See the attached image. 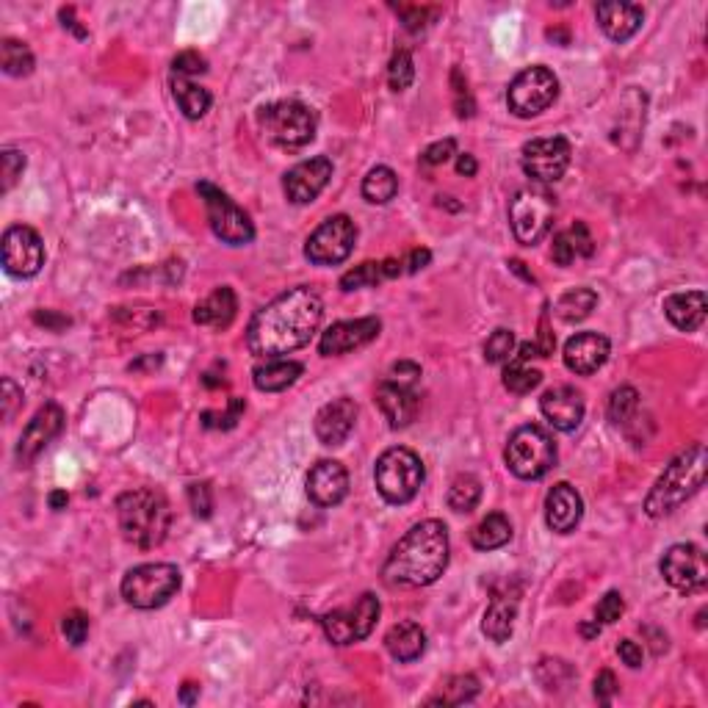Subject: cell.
Segmentation results:
<instances>
[{
    "mask_svg": "<svg viewBox=\"0 0 708 708\" xmlns=\"http://www.w3.org/2000/svg\"><path fill=\"white\" fill-rule=\"evenodd\" d=\"M476 169H479V164H476V158H473L471 153L457 155V175L473 177L476 175Z\"/></svg>",
    "mask_w": 708,
    "mask_h": 708,
    "instance_id": "obj_62",
    "label": "cell"
},
{
    "mask_svg": "<svg viewBox=\"0 0 708 708\" xmlns=\"http://www.w3.org/2000/svg\"><path fill=\"white\" fill-rule=\"evenodd\" d=\"M25 172V155L20 153V150H3L0 153V177H3V194L6 191H12V186L17 183V177H23Z\"/></svg>",
    "mask_w": 708,
    "mask_h": 708,
    "instance_id": "obj_45",
    "label": "cell"
},
{
    "mask_svg": "<svg viewBox=\"0 0 708 708\" xmlns=\"http://www.w3.org/2000/svg\"><path fill=\"white\" fill-rule=\"evenodd\" d=\"M172 70H175L177 78H191V75H200V72L208 70V61L202 59L200 53L186 50V53H180V56L172 61Z\"/></svg>",
    "mask_w": 708,
    "mask_h": 708,
    "instance_id": "obj_52",
    "label": "cell"
},
{
    "mask_svg": "<svg viewBox=\"0 0 708 708\" xmlns=\"http://www.w3.org/2000/svg\"><path fill=\"white\" fill-rule=\"evenodd\" d=\"M623 612H626L623 595L614 590L606 592L601 601H598V606H595V623H601V626H612V623H617V620L623 617Z\"/></svg>",
    "mask_w": 708,
    "mask_h": 708,
    "instance_id": "obj_46",
    "label": "cell"
},
{
    "mask_svg": "<svg viewBox=\"0 0 708 708\" xmlns=\"http://www.w3.org/2000/svg\"><path fill=\"white\" fill-rule=\"evenodd\" d=\"M180 590V570L169 562H150L125 573L122 598L133 609H158Z\"/></svg>",
    "mask_w": 708,
    "mask_h": 708,
    "instance_id": "obj_9",
    "label": "cell"
},
{
    "mask_svg": "<svg viewBox=\"0 0 708 708\" xmlns=\"http://www.w3.org/2000/svg\"><path fill=\"white\" fill-rule=\"evenodd\" d=\"M595 17L612 42H628L642 28L645 12L637 3H598Z\"/></svg>",
    "mask_w": 708,
    "mask_h": 708,
    "instance_id": "obj_26",
    "label": "cell"
},
{
    "mask_svg": "<svg viewBox=\"0 0 708 708\" xmlns=\"http://www.w3.org/2000/svg\"><path fill=\"white\" fill-rule=\"evenodd\" d=\"M189 504L191 509H194V515L197 518H211L213 512V493H211V484L208 482H194L189 484Z\"/></svg>",
    "mask_w": 708,
    "mask_h": 708,
    "instance_id": "obj_48",
    "label": "cell"
},
{
    "mask_svg": "<svg viewBox=\"0 0 708 708\" xmlns=\"http://www.w3.org/2000/svg\"><path fill=\"white\" fill-rule=\"evenodd\" d=\"M639 410V393L634 388H617L609 399V418L612 424L626 426L631 424V418L637 415Z\"/></svg>",
    "mask_w": 708,
    "mask_h": 708,
    "instance_id": "obj_42",
    "label": "cell"
},
{
    "mask_svg": "<svg viewBox=\"0 0 708 708\" xmlns=\"http://www.w3.org/2000/svg\"><path fill=\"white\" fill-rule=\"evenodd\" d=\"M584 518V501L573 484L559 482L545 496V523L556 534H570Z\"/></svg>",
    "mask_w": 708,
    "mask_h": 708,
    "instance_id": "obj_21",
    "label": "cell"
},
{
    "mask_svg": "<svg viewBox=\"0 0 708 708\" xmlns=\"http://www.w3.org/2000/svg\"><path fill=\"white\" fill-rule=\"evenodd\" d=\"M576 670L562 659H543L537 664V681L543 684L545 692H562L573 684Z\"/></svg>",
    "mask_w": 708,
    "mask_h": 708,
    "instance_id": "obj_41",
    "label": "cell"
},
{
    "mask_svg": "<svg viewBox=\"0 0 708 708\" xmlns=\"http://www.w3.org/2000/svg\"><path fill=\"white\" fill-rule=\"evenodd\" d=\"M429 260H432V252L429 249H413L410 252V258L404 260V266H407V272H421V269H426L429 266Z\"/></svg>",
    "mask_w": 708,
    "mask_h": 708,
    "instance_id": "obj_60",
    "label": "cell"
},
{
    "mask_svg": "<svg viewBox=\"0 0 708 708\" xmlns=\"http://www.w3.org/2000/svg\"><path fill=\"white\" fill-rule=\"evenodd\" d=\"M390 382H399V385H407V388H415V382L421 379V368L410 363V360H402L396 366L390 368Z\"/></svg>",
    "mask_w": 708,
    "mask_h": 708,
    "instance_id": "obj_56",
    "label": "cell"
},
{
    "mask_svg": "<svg viewBox=\"0 0 708 708\" xmlns=\"http://www.w3.org/2000/svg\"><path fill=\"white\" fill-rule=\"evenodd\" d=\"M172 92H175V100L183 117L186 119H202L208 114L211 108V92L202 89L197 83H191L189 78H172Z\"/></svg>",
    "mask_w": 708,
    "mask_h": 708,
    "instance_id": "obj_34",
    "label": "cell"
},
{
    "mask_svg": "<svg viewBox=\"0 0 708 708\" xmlns=\"http://www.w3.org/2000/svg\"><path fill=\"white\" fill-rule=\"evenodd\" d=\"M598 305V294L592 288H573L556 299V316L562 321H584Z\"/></svg>",
    "mask_w": 708,
    "mask_h": 708,
    "instance_id": "obj_36",
    "label": "cell"
},
{
    "mask_svg": "<svg viewBox=\"0 0 708 708\" xmlns=\"http://www.w3.org/2000/svg\"><path fill=\"white\" fill-rule=\"evenodd\" d=\"M34 321L36 324H45V327H50V330L70 327V319H67V316H56V313H50V310H45V313H36Z\"/></svg>",
    "mask_w": 708,
    "mask_h": 708,
    "instance_id": "obj_61",
    "label": "cell"
},
{
    "mask_svg": "<svg viewBox=\"0 0 708 708\" xmlns=\"http://www.w3.org/2000/svg\"><path fill=\"white\" fill-rule=\"evenodd\" d=\"M520 164L523 172L537 183V186H548L562 180L570 166V142L562 136H551V139H531L523 144L520 153Z\"/></svg>",
    "mask_w": 708,
    "mask_h": 708,
    "instance_id": "obj_14",
    "label": "cell"
},
{
    "mask_svg": "<svg viewBox=\"0 0 708 708\" xmlns=\"http://www.w3.org/2000/svg\"><path fill=\"white\" fill-rule=\"evenodd\" d=\"M515 354V335L512 330H496L484 343V360L487 363H507Z\"/></svg>",
    "mask_w": 708,
    "mask_h": 708,
    "instance_id": "obj_44",
    "label": "cell"
},
{
    "mask_svg": "<svg viewBox=\"0 0 708 708\" xmlns=\"http://www.w3.org/2000/svg\"><path fill=\"white\" fill-rule=\"evenodd\" d=\"M708 454L703 443H695L686 451H681L675 457L664 473H661L656 484L650 487L648 498H645V512L650 518H664L675 509L681 507L684 501L695 496L697 490L706 482Z\"/></svg>",
    "mask_w": 708,
    "mask_h": 708,
    "instance_id": "obj_3",
    "label": "cell"
},
{
    "mask_svg": "<svg viewBox=\"0 0 708 708\" xmlns=\"http://www.w3.org/2000/svg\"><path fill=\"white\" fill-rule=\"evenodd\" d=\"M385 648L396 661L421 659L426 650V631L418 623H399L388 631Z\"/></svg>",
    "mask_w": 708,
    "mask_h": 708,
    "instance_id": "obj_32",
    "label": "cell"
},
{
    "mask_svg": "<svg viewBox=\"0 0 708 708\" xmlns=\"http://www.w3.org/2000/svg\"><path fill=\"white\" fill-rule=\"evenodd\" d=\"M449 529L440 520H421L393 545L382 576L390 587L435 584L449 567Z\"/></svg>",
    "mask_w": 708,
    "mask_h": 708,
    "instance_id": "obj_2",
    "label": "cell"
},
{
    "mask_svg": "<svg viewBox=\"0 0 708 708\" xmlns=\"http://www.w3.org/2000/svg\"><path fill=\"white\" fill-rule=\"evenodd\" d=\"M61 634L67 637V642L70 645H83L86 642V637H89V617L83 612H70L64 614V620H61Z\"/></svg>",
    "mask_w": 708,
    "mask_h": 708,
    "instance_id": "obj_47",
    "label": "cell"
},
{
    "mask_svg": "<svg viewBox=\"0 0 708 708\" xmlns=\"http://www.w3.org/2000/svg\"><path fill=\"white\" fill-rule=\"evenodd\" d=\"M661 576L678 592L703 590L708 581L706 554L692 543H678L661 556Z\"/></svg>",
    "mask_w": 708,
    "mask_h": 708,
    "instance_id": "obj_15",
    "label": "cell"
},
{
    "mask_svg": "<svg viewBox=\"0 0 708 708\" xmlns=\"http://www.w3.org/2000/svg\"><path fill=\"white\" fill-rule=\"evenodd\" d=\"M515 617H518V598L509 595V592H496L493 601L487 606L482 620L484 637L493 639V642H507L515 631Z\"/></svg>",
    "mask_w": 708,
    "mask_h": 708,
    "instance_id": "obj_28",
    "label": "cell"
},
{
    "mask_svg": "<svg viewBox=\"0 0 708 708\" xmlns=\"http://www.w3.org/2000/svg\"><path fill=\"white\" fill-rule=\"evenodd\" d=\"M509 540H512V523L501 512H490L471 531V543L476 551H496V548H504Z\"/></svg>",
    "mask_w": 708,
    "mask_h": 708,
    "instance_id": "obj_33",
    "label": "cell"
},
{
    "mask_svg": "<svg viewBox=\"0 0 708 708\" xmlns=\"http://www.w3.org/2000/svg\"><path fill=\"white\" fill-rule=\"evenodd\" d=\"M415 81V61L410 50H396L388 67V83L393 92H404L410 89V83Z\"/></svg>",
    "mask_w": 708,
    "mask_h": 708,
    "instance_id": "obj_43",
    "label": "cell"
},
{
    "mask_svg": "<svg viewBox=\"0 0 708 708\" xmlns=\"http://www.w3.org/2000/svg\"><path fill=\"white\" fill-rule=\"evenodd\" d=\"M617 653H620V659H623V664H628L631 670H637V667H642V659H645V653H642V648H639L634 639H623V642L617 645Z\"/></svg>",
    "mask_w": 708,
    "mask_h": 708,
    "instance_id": "obj_58",
    "label": "cell"
},
{
    "mask_svg": "<svg viewBox=\"0 0 708 708\" xmlns=\"http://www.w3.org/2000/svg\"><path fill=\"white\" fill-rule=\"evenodd\" d=\"M205 211H208V222L216 238H222L230 247H244L255 238V225L247 213L238 208L236 202L227 197L225 191L216 189L211 183H200L197 186Z\"/></svg>",
    "mask_w": 708,
    "mask_h": 708,
    "instance_id": "obj_11",
    "label": "cell"
},
{
    "mask_svg": "<svg viewBox=\"0 0 708 708\" xmlns=\"http://www.w3.org/2000/svg\"><path fill=\"white\" fill-rule=\"evenodd\" d=\"M556 200L545 186H526L509 202V225L523 247L540 244L554 227Z\"/></svg>",
    "mask_w": 708,
    "mask_h": 708,
    "instance_id": "obj_6",
    "label": "cell"
},
{
    "mask_svg": "<svg viewBox=\"0 0 708 708\" xmlns=\"http://www.w3.org/2000/svg\"><path fill=\"white\" fill-rule=\"evenodd\" d=\"M0 67L12 78H25L34 72V53L17 39H3L0 42Z\"/></svg>",
    "mask_w": 708,
    "mask_h": 708,
    "instance_id": "obj_37",
    "label": "cell"
},
{
    "mask_svg": "<svg viewBox=\"0 0 708 708\" xmlns=\"http://www.w3.org/2000/svg\"><path fill=\"white\" fill-rule=\"evenodd\" d=\"M507 468L518 479H543L545 473L554 468L556 443L545 429L534 424H526L509 435L507 451H504Z\"/></svg>",
    "mask_w": 708,
    "mask_h": 708,
    "instance_id": "obj_7",
    "label": "cell"
},
{
    "mask_svg": "<svg viewBox=\"0 0 708 708\" xmlns=\"http://www.w3.org/2000/svg\"><path fill=\"white\" fill-rule=\"evenodd\" d=\"M424 462L415 451L404 449V446H393L377 460L374 468V482H377L379 496L385 498L388 504H410L421 484H424Z\"/></svg>",
    "mask_w": 708,
    "mask_h": 708,
    "instance_id": "obj_5",
    "label": "cell"
},
{
    "mask_svg": "<svg viewBox=\"0 0 708 708\" xmlns=\"http://www.w3.org/2000/svg\"><path fill=\"white\" fill-rule=\"evenodd\" d=\"M595 700L601 703V706H609L614 700V695H617V678H614L612 670H603V673H598V678H595Z\"/></svg>",
    "mask_w": 708,
    "mask_h": 708,
    "instance_id": "obj_55",
    "label": "cell"
},
{
    "mask_svg": "<svg viewBox=\"0 0 708 708\" xmlns=\"http://www.w3.org/2000/svg\"><path fill=\"white\" fill-rule=\"evenodd\" d=\"M377 407L388 418L390 429H404L413 424L418 415V393L415 388L385 379L377 388Z\"/></svg>",
    "mask_w": 708,
    "mask_h": 708,
    "instance_id": "obj_25",
    "label": "cell"
},
{
    "mask_svg": "<svg viewBox=\"0 0 708 708\" xmlns=\"http://www.w3.org/2000/svg\"><path fill=\"white\" fill-rule=\"evenodd\" d=\"M479 695V681L476 675H454L446 681L443 692L429 700V706H462V703H471L473 697Z\"/></svg>",
    "mask_w": 708,
    "mask_h": 708,
    "instance_id": "obj_40",
    "label": "cell"
},
{
    "mask_svg": "<svg viewBox=\"0 0 708 708\" xmlns=\"http://www.w3.org/2000/svg\"><path fill=\"white\" fill-rule=\"evenodd\" d=\"M357 241V225L346 213L324 219L305 244V258L316 266H338L352 255Z\"/></svg>",
    "mask_w": 708,
    "mask_h": 708,
    "instance_id": "obj_12",
    "label": "cell"
},
{
    "mask_svg": "<svg viewBox=\"0 0 708 708\" xmlns=\"http://www.w3.org/2000/svg\"><path fill=\"white\" fill-rule=\"evenodd\" d=\"M238 299L233 288H216L208 299H202L200 305L194 307V321L202 327H213V330H222L230 321L236 319Z\"/></svg>",
    "mask_w": 708,
    "mask_h": 708,
    "instance_id": "obj_29",
    "label": "cell"
},
{
    "mask_svg": "<svg viewBox=\"0 0 708 708\" xmlns=\"http://www.w3.org/2000/svg\"><path fill=\"white\" fill-rule=\"evenodd\" d=\"M379 330H382V321L374 319V316L354 321H338V324H332V327L321 332L319 352L324 354V357H338V354L354 352V349H360V346L374 341Z\"/></svg>",
    "mask_w": 708,
    "mask_h": 708,
    "instance_id": "obj_19",
    "label": "cell"
},
{
    "mask_svg": "<svg viewBox=\"0 0 708 708\" xmlns=\"http://www.w3.org/2000/svg\"><path fill=\"white\" fill-rule=\"evenodd\" d=\"M551 258H554V263H559V266H570V263L576 260V252H573V247H570V241H567L565 233H559V236L554 238Z\"/></svg>",
    "mask_w": 708,
    "mask_h": 708,
    "instance_id": "obj_59",
    "label": "cell"
},
{
    "mask_svg": "<svg viewBox=\"0 0 708 708\" xmlns=\"http://www.w3.org/2000/svg\"><path fill=\"white\" fill-rule=\"evenodd\" d=\"M321 319H324L321 296L307 285L291 288L252 316L247 330L249 352L263 360L296 352L319 332Z\"/></svg>",
    "mask_w": 708,
    "mask_h": 708,
    "instance_id": "obj_1",
    "label": "cell"
},
{
    "mask_svg": "<svg viewBox=\"0 0 708 708\" xmlns=\"http://www.w3.org/2000/svg\"><path fill=\"white\" fill-rule=\"evenodd\" d=\"M117 520L122 537L142 551L158 548L169 534L172 523V509L164 493L142 487V490H130L117 501Z\"/></svg>",
    "mask_w": 708,
    "mask_h": 708,
    "instance_id": "obj_4",
    "label": "cell"
},
{
    "mask_svg": "<svg viewBox=\"0 0 708 708\" xmlns=\"http://www.w3.org/2000/svg\"><path fill=\"white\" fill-rule=\"evenodd\" d=\"M609 352H612V346H609V341L603 335H598V332H579V335H573L565 343V354L562 357H565V366L573 374L590 377L598 368L606 366Z\"/></svg>",
    "mask_w": 708,
    "mask_h": 708,
    "instance_id": "obj_22",
    "label": "cell"
},
{
    "mask_svg": "<svg viewBox=\"0 0 708 708\" xmlns=\"http://www.w3.org/2000/svg\"><path fill=\"white\" fill-rule=\"evenodd\" d=\"M454 155H457V142L454 139H443V142H435L426 147L424 155H421V164L440 166L446 164L449 158H454Z\"/></svg>",
    "mask_w": 708,
    "mask_h": 708,
    "instance_id": "obj_53",
    "label": "cell"
},
{
    "mask_svg": "<svg viewBox=\"0 0 708 708\" xmlns=\"http://www.w3.org/2000/svg\"><path fill=\"white\" fill-rule=\"evenodd\" d=\"M0 404H3V421H12L17 407H23V390L17 388L12 379H3L0 385Z\"/></svg>",
    "mask_w": 708,
    "mask_h": 708,
    "instance_id": "obj_54",
    "label": "cell"
},
{
    "mask_svg": "<svg viewBox=\"0 0 708 708\" xmlns=\"http://www.w3.org/2000/svg\"><path fill=\"white\" fill-rule=\"evenodd\" d=\"M399 14H402L404 28H407V31H421V28L429 25V17H435L432 9H421V6H413V9H410V6H402Z\"/></svg>",
    "mask_w": 708,
    "mask_h": 708,
    "instance_id": "obj_57",
    "label": "cell"
},
{
    "mask_svg": "<svg viewBox=\"0 0 708 708\" xmlns=\"http://www.w3.org/2000/svg\"><path fill=\"white\" fill-rule=\"evenodd\" d=\"M260 125L274 144L296 150L316 139L319 119L313 114V108L299 100H280V103L260 108Z\"/></svg>",
    "mask_w": 708,
    "mask_h": 708,
    "instance_id": "obj_8",
    "label": "cell"
},
{
    "mask_svg": "<svg viewBox=\"0 0 708 708\" xmlns=\"http://www.w3.org/2000/svg\"><path fill=\"white\" fill-rule=\"evenodd\" d=\"M67 501H70V498H67V493H64V490H56V493H50V509H56V512L67 507Z\"/></svg>",
    "mask_w": 708,
    "mask_h": 708,
    "instance_id": "obj_64",
    "label": "cell"
},
{
    "mask_svg": "<svg viewBox=\"0 0 708 708\" xmlns=\"http://www.w3.org/2000/svg\"><path fill=\"white\" fill-rule=\"evenodd\" d=\"M399 194V177L390 166H374L363 180V197L371 205H385Z\"/></svg>",
    "mask_w": 708,
    "mask_h": 708,
    "instance_id": "obj_35",
    "label": "cell"
},
{
    "mask_svg": "<svg viewBox=\"0 0 708 708\" xmlns=\"http://www.w3.org/2000/svg\"><path fill=\"white\" fill-rule=\"evenodd\" d=\"M545 421L559 429V432H573L584 421V396L576 388H551L545 390L540 399Z\"/></svg>",
    "mask_w": 708,
    "mask_h": 708,
    "instance_id": "obj_23",
    "label": "cell"
},
{
    "mask_svg": "<svg viewBox=\"0 0 708 708\" xmlns=\"http://www.w3.org/2000/svg\"><path fill=\"white\" fill-rule=\"evenodd\" d=\"M540 382H543V374H540L537 368L526 366V360H520L515 354L509 357L507 366H504V388H507L509 393L526 396V393H531Z\"/></svg>",
    "mask_w": 708,
    "mask_h": 708,
    "instance_id": "obj_39",
    "label": "cell"
},
{
    "mask_svg": "<svg viewBox=\"0 0 708 708\" xmlns=\"http://www.w3.org/2000/svg\"><path fill=\"white\" fill-rule=\"evenodd\" d=\"M241 413H244V402L241 399H230L227 413H202V424L208 426V429H230V426H236Z\"/></svg>",
    "mask_w": 708,
    "mask_h": 708,
    "instance_id": "obj_49",
    "label": "cell"
},
{
    "mask_svg": "<svg viewBox=\"0 0 708 708\" xmlns=\"http://www.w3.org/2000/svg\"><path fill=\"white\" fill-rule=\"evenodd\" d=\"M404 260L388 258V260H366L360 266H354L352 272H346L341 277V288L343 291H357V288H368V285H377L382 280H390V277H399L404 272L402 269Z\"/></svg>",
    "mask_w": 708,
    "mask_h": 708,
    "instance_id": "obj_31",
    "label": "cell"
},
{
    "mask_svg": "<svg viewBox=\"0 0 708 708\" xmlns=\"http://www.w3.org/2000/svg\"><path fill=\"white\" fill-rule=\"evenodd\" d=\"M354 421H357V404L349 396L332 399L316 415V437L324 446H341L343 440L352 435Z\"/></svg>",
    "mask_w": 708,
    "mask_h": 708,
    "instance_id": "obj_24",
    "label": "cell"
},
{
    "mask_svg": "<svg viewBox=\"0 0 708 708\" xmlns=\"http://www.w3.org/2000/svg\"><path fill=\"white\" fill-rule=\"evenodd\" d=\"M664 316L673 321L678 330H700L703 321H706V294L703 291L670 294L664 299Z\"/></svg>",
    "mask_w": 708,
    "mask_h": 708,
    "instance_id": "obj_27",
    "label": "cell"
},
{
    "mask_svg": "<svg viewBox=\"0 0 708 708\" xmlns=\"http://www.w3.org/2000/svg\"><path fill=\"white\" fill-rule=\"evenodd\" d=\"M61 429H64V410H61L59 404L48 402L45 407H39L34 418L23 429L20 443H17V460H20V465H31L61 435Z\"/></svg>",
    "mask_w": 708,
    "mask_h": 708,
    "instance_id": "obj_17",
    "label": "cell"
},
{
    "mask_svg": "<svg viewBox=\"0 0 708 708\" xmlns=\"http://www.w3.org/2000/svg\"><path fill=\"white\" fill-rule=\"evenodd\" d=\"M451 86H454V108H457V117L460 119L473 117L476 106H473V97L471 92H468V83L462 81L460 70L451 72Z\"/></svg>",
    "mask_w": 708,
    "mask_h": 708,
    "instance_id": "obj_50",
    "label": "cell"
},
{
    "mask_svg": "<svg viewBox=\"0 0 708 708\" xmlns=\"http://www.w3.org/2000/svg\"><path fill=\"white\" fill-rule=\"evenodd\" d=\"M302 371H305L302 363L272 357V360L260 363V366L252 371V382H255V388L263 390V393H280V390L291 388L296 379L302 377Z\"/></svg>",
    "mask_w": 708,
    "mask_h": 708,
    "instance_id": "obj_30",
    "label": "cell"
},
{
    "mask_svg": "<svg viewBox=\"0 0 708 708\" xmlns=\"http://www.w3.org/2000/svg\"><path fill=\"white\" fill-rule=\"evenodd\" d=\"M565 236L573 252H576V258H590L592 252H595V241H592L590 230H587L584 222H576L570 230H565Z\"/></svg>",
    "mask_w": 708,
    "mask_h": 708,
    "instance_id": "obj_51",
    "label": "cell"
},
{
    "mask_svg": "<svg viewBox=\"0 0 708 708\" xmlns=\"http://www.w3.org/2000/svg\"><path fill=\"white\" fill-rule=\"evenodd\" d=\"M379 598L377 595H360L354 606L349 609H335V612H327L321 617V628L324 634L330 639L332 645H352V642H360L366 639L379 620Z\"/></svg>",
    "mask_w": 708,
    "mask_h": 708,
    "instance_id": "obj_13",
    "label": "cell"
},
{
    "mask_svg": "<svg viewBox=\"0 0 708 708\" xmlns=\"http://www.w3.org/2000/svg\"><path fill=\"white\" fill-rule=\"evenodd\" d=\"M482 501V482L473 473H460L449 487V507L454 512H473Z\"/></svg>",
    "mask_w": 708,
    "mask_h": 708,
    "instance_id": "obj_38",
    "label": "cell"
},
{
    "mask_svg": "<svg viewBox=\"0 0 708 708\" xmlns=\"http://www.w3.org/2000/svg\"><path fill=\"white\" fill-rule=\"evenodd\" d=\"M332 177V161L327 155H316L310 161L296 164L294 169H288L283 177V191L288 202L294 205H307L319 197L321 191L327 189Z\"/></svg>",
    "mask_w": 708,
    "mask_h": 708,
    "instance_id": "obj_18",
    "label": "cell"
},
{
    "mask_svg": "<svg viewBox=\"0 0 708 708\" xmlns=\"http://www.w3.org/2000/svg\"><path fill=\"white\" fill-rule=\"evenodd\" d=\"M349 493V473L341 462L321 460L307 473V496L316 507H335Z\"/></svg>",
    "mask_w": 708,
    "mask_h": 708,
    "instance_id": "obj_20",
    "label": "cell"
},
{
    "mask_svg": "<svg viewBox=\"0 0 708 708\" xmlns=\"http://www.w3.org/2000/svg\"><path fill=\"white\" fill-rule=\"evenodd\" d=\"M177 697H180V703H183V706H194V703H197V697H200V686L191 684L189 681V684L180 686V695Z\"/></svg>",
    "mask_w": 708,
    "mask_h": 708,
    "instance_id": "obj_63",
    "label": "cell"
},
{
    "mask_svg": "<svg viewBox=\"0 0 708 708\" xmlns=\"http://www.w3.org/2000/svg\"><path fill=\"white\" fill-rule=\"evenodd\" d=\"M42 266H45V244L34 227H9L3 233V269L12 277H34Z\"/></svg>",
    "mask_w": 708,
    "mask_h": 708,
    "instance_id": "obj_16",
    "label": "cell"
},
{
    "mask_svg": "<svg viewBox=\"0 0 708 708\" xmlns=\"http://www.w3.org/2000/svg\"><path fill=\"white\" fill-rule=\"evenodd\" d=\"M559 97V81L548 67H529L515 75L507 89V106L515 117H540Z\"/></svg>",
    "mask_w": 708,
    "mask_h": 708,
    "instance_id": "obj_10",
    "label": "cell"
}]
</instances>
